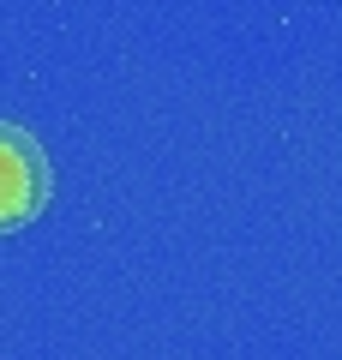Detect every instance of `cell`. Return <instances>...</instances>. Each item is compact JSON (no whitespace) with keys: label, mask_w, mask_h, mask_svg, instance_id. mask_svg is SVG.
<instances>
[{"label":"cell","mask_w":342,"mask_h":360,"mask_svg":"<svg viewBox=\"0 0 342 360\" xmlns=\"http://www.w3.org/2000/svg\"><path fill=\"white\" fill-rule=\"evenodd\" d=\"M49 205V162L42 144L18 127H0V234L25 229Z\"/></svg>","instance_id":"6da1fadb"}]
</instances>
